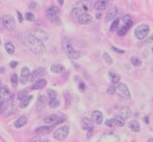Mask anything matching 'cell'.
I'll return each instance as SVG.
<instances>
[{"instance_id":"7a4b0ae2","label":"cell","mask_w":153,"mask_h":142,"mask_svg":"<svg viewBox=\"0 0 153 142\" xmlns=\"http://www.w3.org/2000/svg\"><path fill=\"white\" fill-rule=\"evenodd\" d=\"M91 7H92V4L91 1H89V0H82V1L78 2L73 7L71 15L73 18L78 19L79 15L86 13V12H89L91 9Z\"/></svg>"},{"instance_id":"c3c4849f","label":"cell","mask_w":153,"mask_h":142,"mask_svg":"<svg viewBox=\"0 0 153 142\" xmlns=\"http://www.w3.org/2000/svg\"><path fill=\"white\" fill-rule=\"evenodd\" d=\"M17 15H18V18H19V22H22V15H21V13L19 11H17Z\"/></svg>"},{"instance_id":"484cf974","label":"cell","mask_w":153,"mask_h":142,"mask_svg":"<svg viewBox=\"0 0 153 142\" xmlns=\"http://www.w3.org/2000/svg\"><path fill=\"white\" fill-rule=\"evenodd\" d=\"M109 77H110V80H111V82L113 84H118L120 80H121V77H120V75L117 74L116 72H114V71H110L109 72Z\"/></svg>"},{"instance_id":"7dc6e473","label":"cell","mask_w":153,"mask_h":142,"mask_svg":"<svg viewBox=\"0 0 153 142\" xmlns=\"http://www.w3.org/2000/svg\"><path fill=\"white\" fill-rule=\"evenodd\" d=\"M4 28H5V26H4V23H3V19H0V32L4 30Z\"/></svg>"},{"instance_id":"d590c367","label":"cell","mask_w":153,"mask_h":142,"mask_svg":"<svg viewBox=\"0 0 153 142\" xmlns=\"http://www.w3.org/2000/svg\"><path fill=\"white\" fill-rule=\"evenodd\" d=\"M119 22H120V19H118V18H116L115 19H114V21L112 23V26H111V31H114V30H115L117 28H118V26H119Z\"/></svg>"},{"instance_id":"836d02e7","label":"cell","mask_w":153,"mask_h":142,"mask_svg":"<svg viewBox=\"0 0 153 142\" xmlns=\"http://www.w3.org/2000/svg\"><path fill=\"white\" fill-rule=\"evenodd\" d=\"M130 61H131V63H132L133 65H135V67H140V65H142V61L139 58L136 57H131Z\"/></svg>"},{"instance_id":"1f68e13d","label":"cell","mask_w":153,"mask_h":142,"mask_svg":"<svg viewBox=\"0 0 153 142\" xmlns=\"http://www.w3.org/2000/svg\"><path fill=\"white\" fill-rule=\"evenodd\" d=\"M68 57H69L70 59H74V60L79 59V58H80V53H79V51L74 50L73 52H71V53L68 54Z\"/></svg>"},{"instance_id":"7c38bea8","label":"cell","mask_w":153,"mask_h":142,"mask_svg":"<svg viewBox=\"0 0 153 142\" xmlns=\"http://www.w3.org/2000/svg\"><path fill=\"white\" fill-rule=\"evenodd\" d=\"M133 25V21L132 20H129L126 21V22H124V24L119 27V29L117 30V34L118 36H124L127 33V31L129 30V29L132 27Z\"/></svg>"},{"instance_id":"f35d334b","label":"cell","mask_w":153,"mask_h":142,"mask_svg":"<svg viewBox=\"0 0 153 142\" xmlns=\"http://www.w3.org/2000/svg\"><path fill=\"white\" fill-rule=\"evenodd\" d=\"M49 103V106H50V107H52V108H56V107H58V106L60 105V101H59L58 99H56L54 101L50 102V103Z\"/></svg>"},{"instance_id":"d6a6232c","label":"cell","mask_w":153,"mask_h":142,"mask_svg":"<svg viewBox=\"0 0 153 142\" xmlns=\"http://www.w3.org/2000/svg\"><path fill=\"white\" fill-rule=\"evenodd\" d=\"M103 59H104V61L108 64V65H112L113 64V62H114V60H113V58L111 57V56L108 53H106V52H104L103 53Z\"/></svg>"},{"instance_id":"f907efd6","label":"cell","mask_w":153,"mask_h":142,"mask_svg":"<svg viewBox=\"0 0 153 142\" xmlns=\"http://www.w3.org/2000/svg\"><path fill=\"white\" fill-rule=\"evenodd\" d=\"M4 104H5V103H0V113H2L3 110H4Z\"/></svg>"},{"instance_id":"6f0895ef","label":"cell","mask_w":153,"mask_h":142,"mask_svg":"<svg viewBox=\"0 0 153 142\" xmlns=\"http://www.w3.org/2000/svg\"><path fill=\"white\" fill-rule=\"evenodd\" d=\"M2 86V84H1V80H0V87H1Z\"/></svg>"},{"instance_id":"e575fe53","label":"cell","mask_w":153,"mask_h":142,"mask_svg":"<svg viewBox=\"0 0 153 142\" xmlns=\"http://www.w3.org/2000/svg\"><path fill=\"white\" fill-rule=\"evenodd\" d=\"M10 81H11V83L14 85V86H17L18 83H19V78H18V75L17 74H12L11 77H10Z\"/></svg>"},{"instance_id":"83f0119b","label":"cell","mask_w":153,"mask_h":142,"mask_svg":"<svg viewBox=\"0 0 153 142\" xmlns=\"http://www.w3.org/2000/svg\"><path fill=\"white\" fill-rule=\"evenodd\" d=\"M65 70V68L63 65H60V64H53L51 65V71L53 72V73H56V74H59L61 72H63Z\"/></svg>"},{"instance_id":"9c48e42d","label":"cell","mask_w":153,"mask_h":142,"mask_svg":"<svg viewBox=\"0 0 153 142\" xmlns=\"http://www.w3.org/2000/svg\"><path fill=\"white\" fill-rule=\"evenodd\" d=\"M30 34L31 35H33L34 37H36L37 39L42 41V42H45V41H47L49 36L48 34L46 33V32L45 30H40V29H35V30H31L30 31Z\"/></svg>"},{"instance_id":"e0dca14e","label":"cell","mask_w":153,"mask_h":142,"mask_svg":"<svg viewBox=\"0 0 153 142\" xmlns=\"http://www.w3.org/2000/svg\"><path fill=\"white\" fill-rule=\"evenodd\" d=\"M91 117H92V120L94 121V123L97 125H101L103 121V114L101 111H98V110L93 111L91 114Z\"/></svg>"},{"instance_id":"681fc988","label":"cell","mask_w":153,"mask_h":142,"mask_svg":"<svg viewBox=\"0 0 153 142\" xmlns=\"http://www.w3.org/2000/svg\"><path fill=\"white\" fill-rule=\"evenodd\" d=\"M147 42H153V33H152V35H150V36L149 37V39L147 40Z\"/></svg>"},{"instance_id":"74e56055","label":"cell","mask_w":153,"mask_h":142,"mask_svg":"<svg viewBox=\"0 0 153 142\" xmlns=\"http://www.w3.org/2000/svg\"><path fill=\"white\" fill-rule=\"evenodd\" d=\"M25 18L29 21H34L35 20V16L32 12H27L26 15H25Z\"/></svg>"},{"instance_id":"f6af8a7d","label":"cell","mask_w":153,"mask_h":142,"mask_svg":"<svg viewBox=\"0 0 153 142\" xmlns=\"http://www.w3.org/2000/svg\"><path fill=\"white\" fill-rule=\"evenodd\" d=\"M29 7H30V9H35V8L37 7V4H36L35 2H30Z\"/></svg>"},{"instance_id":"7402d4cb","label":"cell","mask_w":153,"mask_h":142,"mask_svg":"<svg viewBox=\"0 0 153 142\" xmlns=\"http://www.w3.org/2000/svg\"><path fill=\"white\" fill-rule=\"evenodd\" d=\"M27 122H28V118H27L25 115H22V116H19V117L16 120L15 123H14V126H15V127H17V128H20V127L24 126L27 124Z\"/></svg>"},{"instance_id":"9a60e30c","label":"cell","mask_w":153,"mask_h":142,"mask_svg":"<svg viewBox=\"0 0 153 142\" xmlns=\"http://www.w3.org/2000/svg\"><path fill=\"white\" fill-rule=\"evenodd\" d=\"M93 124L94 121L92 120V118L91 119L90 117L85 116L81 119V127L84 130H89L91 128H93Z\"/></svg>"},{"instance_id":"ba28073f","label":"cell","mask_w":153,"mask_h":142,"mask_svg":"<svg viewBox=\"0 0 153 142\" xmlns=\"http://www.w3.org/2000/svg\"><path fill=\"white\" fill-rule=\"evenodd\" d=\"M3 19V23L5 26V29L7 30L8 31H12L15 30L16 28V22H15V19H13L12 16L10 15H5L2 18Z\"/></svg>"},{"instance_id":"8d00e7d4","label":"cell","mask_w":153,"mask_h":142,"mask_svg":"<svg viewBox=\"0 0 153 142\" xmlns=\"http://www.w3.org/2000/svg\"><path fill=\"white\" fill-rule=\"evenodd\" d=\"M105 126H109V127H114V126H115L116 124H115L114 119L113 118V119H108V120H106Z\"/></svg>"},{"instance_id":"ac0fdd59","label":"cell","mask_w":153,"mask_h":142,"mask_svg":"<svg viewBox=\"0 0 153 142\" xmlns=\"http://www.w3.org/2000/svg\"><path fill=\"white\" fill-rule=\"evenodd\" d=\"M46 97L43 96V95H41L39 96L38 100H37V103H36V110L38 112L42 111L43 108L45 107V104H46Z\"/></svg>"},{"instance_id":"f5cc1de1","label":"cell","mask_w":153,"mask_h":142,"mask_svg":"<svg viewBox=\"0 0 153 142\" xmlns=\"http://www.w3.org/2000/svg\"><path fill=\"white\" fill-rule=\"evenodd\" d=\"M57 1H58V4L60 5V6H63L64 5V0H57Z\"/></svg>"},{"instance_id":"cb8c5ba5","label":"cell","mask_w":153,"mask_h":142,"mask_svg":"<svg viewBox=\"0 0 153 142\" xmlns=\"http://www.w3.org/2000/svg\"><path fill=\"white\" fill-rule=\"evenodd\" d=\"M52 131L51 126H40L35 129V133L39 135H46Z\"/></svg>"},{"instance_id":"f1b7e54d","label":"cell","mask_w":153,"mask_h":142,"mask_svg":"<svg viewBox=\"0 0 153 142\" xmlns=\"http://www.w3.org/2000/svg\"><path fill=\"white\" fill-rule=\"evenodd\" d=\"M5 49L6 51L7 52V54H13L15 53V46L12 42H6V45H5Z\"/></svg>"},{"instance_id":"3957f363","label":"cell","mask_w":153,"mask_h":142,"mask_svg":"<svg viewBox=\"0 0 153 142\" xmlns=\"http://www.w3.org/2000/svg\"><path fill=\"white\" fill-rule=\"evenodd\" d=\"M46 18L51 21V22L54 23V24H59L60 23V12L59 9L54 7L52 6L50 7H48L46 9Z\"/></svg>"},{"instance_id":"6da1fadb","label":"cell","mask_w":153,"mask_h":142,"mask_svg":"<svg viewBox=\"0 0 153 142\" xmlns=\"http://www.w3.org/2000/svg\"><path fill=\"white\" fill-rule=\"evenodd\" d=\"M21 42L25 45V47H27L30 51L35 54H42L46 51V47L43 42L31 34L22 35L21 36Z\"/></svg>"},{"instance_id":"b9f144b4","label":"cell","mask_w":153,"mask_h":142,"mask_svg":"<svg viewBox=\"0 0 153 142\" xmlns=\"http://www.w3.org/2000/svg\"><path fill=\"white\" fill-rule=\"evenodd\" d=\"M112 50L115 53H118V54H124L125 51L123 49H120L118 47H115V46H112Z\"/></svg>"},{"instance_id":"d4e9b609","label":"cell","mask_w":153,"mask_h":142,"mask_svg":"<svg viewBox=\"0 0 153 142\" xmlns=\"http://www.w3.org/2000/svg\"><path fill=\"white\" fill-rule=\"evenodd\" d=\"M32 95H26L22 100L20 101V103H19V107L20 108H26L29 104H30V101L32 100Z\"/></svg>"},{"instance_id":"ab89813d","label":"cell","mask_w":153,"mask_h":142,"mask_svg":"<svg viewBox=\"0 0 153 142\" xmlns=\"http://www.w3.org/2000/svg\"><path fill=\"white\" fill-rule=\"evenodd\" d=\"M107 93L111 94V95L116 93V87H115V86H110V87H109V88L107 89Z\"/></svg>"},{"instance_id":"816d5d0a","label":"cell","mask_w":153,"mask_h":142,"mask_svg":"<svg viewBox=\"0 0 153 142\" xmlns=\"http://www.w3.org/2000/svg\"><path fill=\"white\" fill-rule=\"evenodd\" d=\"M96 18L99 19H101L102 18V13L101 12H98L97 14H96Z\"/></svg>"},{"instance_id":"d6986e66","label":"cell","mask_w":153,"mask_h":142,"mask_svg":"<svg viewBox=\"0 0 153 142\" xmlns=\"http://www.w3.org/2000/svg\"><path fill=\"white\" fill-rule=\"evenodd\" d=\"M132 114H133L132 110L127 106H124L121 110H120V115H121L125 120L129 119L131 116H132Z\"/></svg>"},{"instance_id":"7bdbcfd3","label":"cell","mask_w":153,"mask_h":142,"mask_svg":"<svg viewBox=\"0 0 153 142\" xmlns=\"http://www.w3.org/2000/svg\"><path fill=\"white\" fill-rule=\"evenodd\" d=\"M93 135V128H91L89 130H87V137L90 139L91 138V136Z\"/></svg>"},{"instance_id":"ffe728a7","label":"cell","mask_w":153,"mask_h":142,"mask_svg":"<svg viewBox=\"0 0 153 142\" xmlns=\"http://www.w3.org/2000/svg\"><path fill=\"white\" fill-rule=\"evenodd\" d=\"M58 120H59V116L57 114H50L43 119V122L46 125H53L56 124L58 122Z\"/></svg>"},{"instance_id":"11a10c76","label":"cell","mask_w":153,"mask_h":142,"mask_svg":"<svg viewBox=\"0 0 153 142\" xmlns=\"http://www.w3.org/2000/svg\"><path fill=\"white\" fill-rule=\"evenodd\" d=\"M144 119H146V123H147V124H149V117L147 116V117H146V118H144Z\"/></svg>"},{"instance_id":"2e32d148","label":"cell","mask_w":153,"mask_h":142,"mask_svg":"<svg viewBox=\"0 0 153 142\" xmlns=\"http://www.w3.org/2000/svg\"><path fill=\"white\" fill-rule=\"evenodd\" d=\"M109 6V0H97L94 3V8L98 11H102Z\"/></svg>"},{"instance_id":"4dcf8cb0","label":"cell","mask_w":153,"mask_h":142,"mask_svg":"<svg viewBox=\"0 0 153 142\" xmlns=\"http://www.w3.org/2000/svg\"><path fill=\"white\" fill-rule=\"evenodd\" d=\"M114 119L115 124H116L117 126H124L125 124H126L125 119H124L121 115H120V114H119V115H116Z\"/></svg>"},{"instance_id":"44dd1931","label":"cell","mask_w":153,"mask_h":142,"mask_svg":"<svg viewBox=\"0 0 153 142\" xmlns=\"http://www.w3.org/2000/svg\"><path fill=\"white\" fill-rule=\"evenodd\" d=\"M128 127H129V129L131 131H133V132H135V133H138V132H140V130H141L140 123L138 121H136V120H133V121L129 122Z\"/></svg>"},{"instance_id":"9f6ffc18","label":"cell","mask_w":153,"mask_h":142,"mask_svg":"<svg viewBox=\"0 0 153 142\" xmlns=\"http://www.w3.org/2000/svg\"><path fill=\"white\" fill-rule=\"evenodd\" d=\"M149 142H153V138H149V140H148Z\"/></svg>"},{"instance_id":"680465c9","label":"cell","mask_w":153,"mask_h":142,"mask_svg":"<svg viewBox=\"0 0 153 142\" xmlns=\"http://www.w3.org/2000/svg\"><path fill=\"white\" fill-rule=\"evenodd\" d=\"M0 43H1V41H0Z\"/></svg>"},{"instance_id":"30bf717a","label":"cell","mask_w":153,"mask_h":142,"mask_svg":"<svg viewBox=\"0 0 153 142\" xmlns=\"http://www.w3.org/2000/svg\"><path fill=\"white\" fill-rule=\"evenodd\" d=\"M99 141H102V142H119L120 138L112 132H109V133L103 134L101 137V138L99 139Z\"/></svg>"},{"instance_id":"8fae6325","label":"cell","mask_w":153,"mask_h":142,"mask_svg":"<svg viewBox=\"0 0 153 142\" xmlns=\"http://www.w3.org/2000/svg\"><path fill=\"white\" fill-rule=\"evenodd\" d=\"M30 71L29 69V68L27 67H23L22 69H21L20 72V77H19V82L21 84H26L28 81H30Z\"/></svg>"},{"instance_id":"60d3db41","label":"cell","mask_w":153,"mask_h":142,"mask_svg":"<svg viewBox=\"0 0 153 142\" xmlns=\"http://www.w3.org/2000/svg\"><path fill=\"white\" fill-rule=\"evenodd\" d=\"M26 95H27V93L25 92V91H21L20 92H19V94H18V99H19V101L22 100Z\"/></svg>"},{"instance_id":"bcb514c9","label":"cell","mask_w":153,"mask_h":142,"mask_svg":"<svg viewBox=\"0 0 153 142\" xmlns=\"http://www.w3.org/2000/svg\"><path fill=\"white\" fill-rule=\"evenodd\" d=\"M79 88L80 89L81 91H84V90H85V88H86V86H85L84 82L80 81V83H79Z\"/></svg>"},{"instance_id":"277c9868","label":"cell","mask_w":153,"mask_h":142,"mask_svg":"<svg viewBox=\"0 0 153 142\" xmlns=\"http://www.w3.org/2000/svg\"><path fill=\"white\" fill-rule=\"evenodd\" d=\"M69 134V126H62L54 130L53 137L54 139L57 140H64L67 138Z\"/></svg>"},{"instance_id":"db71d44e","label":"cell","mask_w":153,"mask_h":142,"mask_svg":"<svg viewBox=\"0 0 153 142\" xmlns=\"http://www.w3.org/2000/svg\"><path fill=\"white\" fill-rule=\"evenodd\" d=\"M5 72V68H0V73H4Z\"/></svg>"},{"instance_id":"ee69618b","label":"cell","mask_w":153,"mask_h":142,"mask_svg":"<svg viewBox=\"0 0 153 142\" xmlns=\"http://www.w3.org/2000/svg\"><path fill=\"white\" fill-rule=\"evenodd\" d=\"M18 65V62L17 61H11L9 63V68H15Z\"/></svg>"},{"instance_id":"8992f818","label":"cell","mask_w":153,"mask_h":142,"mask_svg":"<svg viewBox=\"0 0 153 142\" xmlns=\"http://www.w3.org/2000/svg\"><path fill=\"white\" fill-rule=\"evenodd\" d=\"M149 32V26L147 24H141L137 26L135 30V36L137 40H144Z\"/></svg>"},{"instance_id":"52a82bcc","label":"cell","mask_w":153,"mask_h":142,"mask_svg":"<svg viewBox=\"0 0 153 142\" xmlns=\"http://www.w3.org/2000/svg\"><path fill=\"white\" fill-rule=\"evenodd\" d=\"M11 98H12V93L10 92L9 89L7 86L0 87V103H6L11 100Z\"/></svg>"},{"instance_id":"5b68a950","label":"cell","mask_w":153,"mask_h":142,"mask_svg":"<svg viewBox=\"0 0 153 142\" xmlns=\"http://www.w3.org/2000/svg\"><path fill=\"white\" fill-rule=\"evenodd\" d=\"M116 94L124 100H130L131 98L130 91L125 83H119L116 86Z\"/></svg>"},{"instance_id":"603a6c76","label":"cell","mask_w":153,"mask_h":142,"mask_svg":"<svg viewBox=\"0 0 153 142\" xmlns=\"http://www.w3.org/2000/svg\"><path fill=\"white\" fill-rule=\"evenodd\" d=\"M46 84H47V82L45 79H41L31 86V90H41L42 88H45Z\"/></svg>"},{"instance_id":"5bb4252c","label":"cell","mask_w":153,"mask_h":142,"mask_svg":"<svg viewBox=\"0 0 153 142\" xmlns=\"http://www.w3.org/2000/svg\"><path fill=\"white\" fill-rule=\"evenodd\" d=\"M62 48H63V50L67 53V54L68 56V54L71 53V52H73L74 51V48H73V46H72V45H71V42H70V40L68 39V38H64L63 39V41H62Z\"/></svg>"},{"instance_id":"4316f807","label":"cell","mask_w":153,"mask_h":142,"mask_svg":"<svg viewBox=\"0 0 153 142\" xmlns=\"http://www.w3.org/2000/svg\"><path fill=\"white\" fill-rule=\"evenodd\" d=\"M118 15V9L116 7H113L108 11L107 15H106V19L107 20H111L116 18V16Z\"/></svg>"},{"instance_id":"f546056e","label":"cell","mask_w":153,"mask_h":142,"mask_svg":"<svg viewBox=\"0 0 153 142\" xmlns=\"http://www.w3.org/2000/svg\"><path fill=\"white\" fill-rule=\"evenodd\" d=\"M47 95H48V103L50 102H53L56 99H57V94H56V91H54L53 90L50 89L47 91Z\"/></svg>"},{"instance_id":"4fadbf2b","label":"cell","mask_w":153,"mask_h":142,"mask_svg":"<svg viewBox=\"0 0 153 142\" xmlns=\"http://www.w3.org/2000/svg\"><path fill=\"white\" fill-rule=\"evenodd\" d=\"M78 22L79 24H82V25H87V24H89L91 22V20H92V17L88 13V12H86V13H83L81 15H79L78 17Z\"/></svg>"},{"instance_id":"91938a15","label":"cell","mask_w":153,"mask_h":142,"mask_svg":"<svg viewBox=\"0 0 153 142\" xmlns=\"http://www.w3.org/2000/svg\"><path fill=\"white\" fill-rule=\"evenodd\" d=\"M152 52H153V49H152Z\"/></svg>"}]
</instances>
